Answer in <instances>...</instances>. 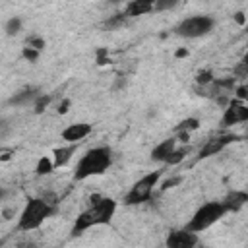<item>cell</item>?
Masks as SVG:
<instances>
[{"instance_id":"1","label":"cell","mask_w":248,"mask_h":248,"mask_svg":"<svg viewBox=\"0 0 248 248\" xmlns=\"http://www.w3.org/2000/svg\"><path fill=\"white\" fill-rule=\"evenodd\" d=\"M114 211H116V202L112 198L99 196V194L91 196L89 207L85 211H81L74 221L72 236H78L83 231H87L91 227H97V225H108Z\"/></svg>"},{"instance_id":"2","label":"cell","mask_w":248,"mask_h":248,"mask_svg":"<svg viewBox=\"0 0 248 248\" xmlns=\"http://www.w3.org/2000/svg\"><path fill=\"white\" fill-rule=\"evenodd\" d=\"M56 211L54 207V202H48L46 198H29L21 215H19V221L16 225V231L17 232H27V231H35L39 229L52 213Z\"/></svg>"},{"instance_id":"3","label":"cell","mask_w":248,"mask_h":248,"mask_svg":"<svg viewBox=\"0 0 248 248\" xmlns=\"http://www.w3.org/2000/svg\"><path fill=\"white\" fill-rule=\"evenodd\" d=\"M112 163V151L110 147H93L89 149L76 165V170H74V178L76 180H85L89 176H97V174H103Z\"/></svg>"},{"instance_id":"4","label":"cell","mask_w":248,"mask_h":248,"mask_svg":"<svg viewBox=\"0 0 248 248\" xmlns=\"http://www.w3.org/2000/svg\"><path fill=\"white\" fill-rule=\"evenodd\" d=\"M225 213H229V211L223 205V202H207L196 209L192 219L186 223V229L192 232H202V231L209 229L213 223H217Z\"/></svg>"},{"instance_id":"5","label":"cell","mask_w":248,"mask_h":248,"mask_svg":"<svg viewBox=\"0 0 248 248\" xmlns=\"http://www.w3.org/2000/svg\"><path fill=\"white\" fill-rule=\"evenodd\" d=\"M159 178H161V170H151L145 176H141L140 180H136L134 186L130 188V192L124 196V203L126 205H140V203L147 202L153 196V190H155Z\"/></svg>"},{"instance_id":"6","label":"cell","mask_w":248,"mask_h":248,"mask_svg":"<svg viewBox=\"0 0 248 248\" xmlns=\"http://www.w3.org/2000/svg\"><path fill=\"white\" fill-rule=\"evenodd\" d=\"M213 25H215V21L209 16H192V17L182 19L174 27V33L180 37H186V39H198V37L207 35L213 29Z\"/></svg>"},{"instance_id":"7","label":"cell","mask_w":248,"mask_h":248,"mask_svg":"<svg viewBox=\"0 0 248 248\" xmlns=\"http://www.w3.org/2000/svg\"><path fill=\"white\" fill-rule=\"evenodd\" d=\"M240 122H248V103H244L240 99H232L221 116V126L229 128V126L240 124Z\"/></svg>"},{"instance_id":"8","label":"cell","mask_w":248,"mask_h":248,"mask_svg":"<svg viewBox=\"0 0 248 248\" xmlns=\"http://www.w3.org/2000/svg\"><path fill=\"white\" fill-rule=\"evenodd\" d=\"M236 140H238V136H234V134H219V136H215V138H211V140L205 141V145L200 149L198 159H207V157H211V155H217V153L223 151L229 143H232V141H236Z\"/></svg>"},{"instance_id":"9","label":"cell","mask_w":248,"mask_h":248,"mask_svg":"<svg viewBox=\"0 0 248 248\" xmlns=\"http://www.w3.org/2000/svg\"><path fill=\"white\" fill-rule=\"evenodd\" d=\"M165 244L169 248H192V246L198 244V234L188 231L186 227L180 229V231H170L167 240H165Z\"/></svg>"},{"instance_id":"10","label":"cell","mask_w":248,"mask_h":248,"mask_svg":"<svg viewBox=\"0 0 248 248\" xmlns=\"http://www.w3.org/2000/svg\"><path fill=\"white\" fill-rule=\"evenodd\" d=\"M91 124H85V122H79V124H70L68 128L62 130V140L68 141V143H79L85 136L91 134Z\"/></svg>"},{"instance_id":"11","label":"cell","mask_w":248,"mask_h":248,"mask_svg":"<svg viewBox=\"0 0 248 248\" xmlns=\"http://www.w3.org/2000/svg\"><path fill=\"white\" fill-rule=\"evenodd\" d=\"M221 202L227 207V211H238V209H242L248 203V192H244V190H232Z\"/></svg>"},{"instance_id":"12","label":"cell","mask_w":248,"mask_h":248,"mask_svg":"<svg viewBox=\"0 0 248 248\" xmlns=\"http://www.w3.org/2000/svg\"><path fill=\"white\" fill-rule=\"evenodd\" d=\"M155 10V0H130L126 6V16L128 17H140Z\"/></svg>"},{"instance_id":"13","label":"cell","mask_w":248,"mask_h":248,"mask_svg":"<svg viewBox=\"0 0 248 248\" xmlns=\"http://www.w3.org/2000/svg\"><path fill=\"white\" fill-rule=\"evenodd\" d=\"M176 149V138H167V140H163L161 143H157L155 147H153V151H151V159L153 161H167V157L172 153Z\"/></svg>"},{"instance_id":"14","label":"cell","mask_w":248,"mask_h":248,"mask_svg":"<svg viewBox=\"0 0 248 248\" xmlns=\"http://www.w3.org/2000/svg\"><path fill=\"white\" fill-rule=\"evenodd\" d=\"M78 149V143H70V145H64V147H56L52 151L54 155V169H60L64 165H68V161L72 159V155L76 153Z\"/></svg>"},{"instance_id":"15","label":"cell","mask_w":248,"mask_h":248,"mask_svg":"<svg viewBox=\"0 0 248 248\" xmlns=\"http://www.w3.org/2000/svg\"><path fill=\"white\" fill-rule=\"evenodd\" d=\"M39 95H41V93H39V89H37V87H29V89H23V91L16 93L8 103H10V105H27V103L35 101Z\"/></svg>"},{"instance_id":"16","label":"cell","mask_w":248,"mask_h":248,"mask_svg":"<svg viewBox=\"0 0 248 248\" xmlns=\"http://www.w3.org/2000/svg\"><path fill=\"white\" fill-rule=\"evenodd\" d=\"M54 170V161H50L46 155L45 157H41L39 161H37V167H35V172L39 174V176H45V174H50Z\"/></svg>"},{"instance_id":"17","label":"cell","mask_w":248,"mask_h":248,"mask_svg":"<svg viewBox=\"0 0 248 248\" xmlns=\"http://www.w3.org/2000/svg\"><path fill=\"white\" fill-rule=\"evenodd\" d=\"M198 126H200V120L192 116V118H186V120H182V122H180L176 128H174V132H176V134H180V132H188V134H190V132L198 130Z\"/></svg>"},{"instance_id":"18","label":"cell","mask_w":248,"mask_h":248,"mask_svg":"<svg viewBox=\"0 0 248 248\" xmlns=\"http://www.w3.org/2000/svg\"><path fill=\"white\" fill-rule=\"evenodd\" d=\"M188 153H190V147H180V149H174V151H172V153L167 157V161H165V163H167V165H178V163H180V161H182V159H184Z\"/></svg>"},{"instance_id":"19","label":"cell","mask_w":248,"mask_h":248,"mask_svg":"<svg viewBox=\"0 0 248 248\" xmlns=\"http://www.w3.org/2000/svg\"><path fill=\"white\" fill-rule=\"evenodd\" d=\"M39 52L41 50H37V48H33V46H23V50H21V56L27 60V62H37V58H39Z\"/></svg>"},{"instance_id":"20","label":"cell","mask_w":248,"mask_h":248,"mask_svg":"<svg viewBox=\"0 0 248 248\" xmlns=\"http://www.w3.org/2000/svg\"><path fill=\"white\" fill-rule=\"evenodd\" d=\"M215 78H213V74H211V70H203V72H198V76H196V83L198 85H207V83H211Z\"/></svg>"},{"instance_id":"21","label":"cell","mask_w":248,"mask_h":248,"mask_svg":"<svg viewBox=\"0 0 248 248\" xmlns=\"http://www.w3.org/2000/svg\"><path fill=\"white\" fill-rule=\"evenodd\" d=\"M48 103H50V95H39V97L35 99V112L41 114V112L48 107Z\"/></svg>"},{"instance_id":"22","label":"cell","mask_w":248,"mask_h":248,"mask_svg":"<svg viewBox=\"0 0 248 248\" xmlns=\"http://www.w3.org/2000/svg\"><path fill=\"white\" fill-rule=\"evenodd\" d=\"M178 4V0H155V10L153 12H167L170 8H174Z\"/></svg>"},{"instance_id":"23","label":"cell","mask_w":248,"mask_h":248,"mask_svg":"<svg viewBox=\"0 0 248 248\" xmlns=\"http://www.w3.org/2000/svg\"><path fill=\"white\" fill-rule=\"evenodd\" d=\"M19 29H21V19H19V17H12V19L6 23V33H8V35H16Z\"/></svg>"},{"instance_id":"24","label":"cell","mask_w":248,"mask_h":248,"mask_svg":"<svg viewBox=\"0 0 248 248\" xmlns=\"http://www.w3.org/2000/svg\"><path fill=\"white\" fill-rule=\"evenodd\" d=\"M27 45L33 46V48H37V50H43L45 48V41L41 37H29L27 39Z\"/></svg>"},{"instance_id":"25","label":"cell","mask_w":248,"mask_h":248,"mask_svg":"<svg viewBox=\"0 0 248 248\" xmlns=\"http://www.w3.org/2000/svg\"><path fill=\"white\" fill-rule=\"evenodd\" d=\"M126 17H128L126 14H118V16H114L112 19H108V21H107L105 25H107V27H116V25H120V23H124V19H126Z\"/></svg>"},{"instance_id":"26","label":"cell","mask_w":248,"mask_h":248,"mask_svg":"<svg viewBox=\"0 0 248 248\" xmlns=\"http://www.w3.org/2000/svg\"><path fill=\"white\" fill-rule=\"evenodd\" d=\"M234 93H236V99L248 103V85H240V87H236Z\"/></svg>"},{"instance_id":"27","label":"cell","mask_w":248,"mask_h":248,"mask_svg":"<svg viewBox=\"0 0 248 248\" xmlns=\"http://www.w3.org/2000/svg\"><path fill=\"white\" fill-rule=\"evenodd\" d=\"M180 180H182L180 176H174V178H170V180H167V182H165V184L161 186V190H169V188H172L174 184H178Z\"/></svg>"},{"instance_id":"28","label":"cell","mask_w":248,"mask_h":248,"mask_svg":"<svg viewBox=\"0 0 248 248\" xmlns=\"http://www.w3.org/2000/svg\"><path fill=\"white\" fill-rule=\"evenodd\" d=\"M68 107H70V99H64V101L60 103V107H58V112H60V114H66V112H68Z\"/></svg>"},{"instance_id":"29","label":"cell","mask_w":248,"mask_h":248,"mask_svg":"<svg viewBox=\"0 0 248 248\" xmlns=\"http://www.w3.org/2000/svg\"><path fill=\"white\" fill-rule=\"evenodd\" d=\"M234 21L240 23V25H244V23H246V16H244L242 12H236V14H234Z\"/></svg>"},{"instance_id":"30","label":"cell","mask_w":248,"mask_h":248,"mask_svg":"<svg viewBox=\"0 0 248 248\" xmlns=\"http://www.w3.org/2000/svg\"><path fill=\"white\" fill-rule=\"evenodd\" d=\"M174 56H176V58H184V56H188V50H186V48H178V50L174 52Z\"/></svg>"},{"instance_id":"31","label":"cell","mask_w":248,"mask_h":248,"mask_svg":"<svg viewBox=\"0 0 248 248\" xmlns=\"http://www.w3.org/2000/svg\"><path fill=\"white\" fill-rule=\"evenodd\" d=\"M242 64H244V66H246V68H248V52H246V54H244V58H242Z\"/></svg>"},{"instance_id":"32","label":"cell","mask_w":248,"mask_h":248,"mask_svg":"<svg viewBox=\"0 0 248 248\" xmlns=\"http://www.w3.org/2000/svg\"><path fill=\"white\" fill-rule=\"evenodd\" d=\"M246 31H248V19H246Z\"/></svg>"},{"instance_id":"33","label":"cell","mask_w":248,"mask_h":248,"mask_svg":"<svg viewBox=\"0 0 248 248\" xmlns=\"http://www.w3.org/2000/svg\"><path fill=\"white\" fill-rule=\"evenodd\" d=\"M110 2H120V0H110Z\"/></svg>"}]
</instances>
